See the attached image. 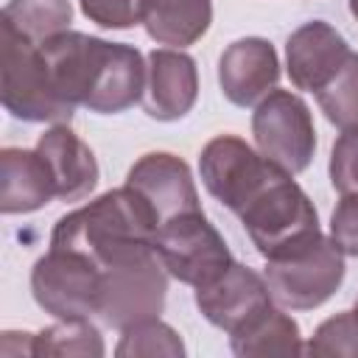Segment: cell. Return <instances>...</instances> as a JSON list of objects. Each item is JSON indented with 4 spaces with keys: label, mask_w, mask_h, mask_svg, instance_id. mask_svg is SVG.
<instances>
[{
    "label": "cell",
    "mask_w": 358,
    "mask_h": 358,
    "mask_svg": "<svg viewBox=\"0 0 358 358\" xmlns=\"http://www.w3.org/2000/svg\"><path fill=\"white\" fill-rule=\"evenodd\" d=\"M31 291L53 319H92L101 313L103 274L87 255L50 246L31 268Z\"/></svg>",
    "instance_id": "cell-6"
},
{
    "label": "cell",
    "mask_w": 358,
    "mask_h": 358,
    "mask_svg": "<svg viewBox=\"0 0 358 358\" xmlns=\"http://www.w3.org/2000/svg\"><path fill=\"white\" fill-rule=\"evenodd\" d=\"M350 14L358 20V0H350Z\"/></svg>",
    "instance_id": "cell-28"
},
{
    "label": "cell",
    "mask_w": 358,
    "mask_h": 358,
    "mask_svg": "<svg viewBox=\"0 0 358 358\" xmlns=\"http://www.w3.org/2000/svg\"><path fill=\"white\" fill-rule=\"evenodd\" d=\"M154 252L173 280L193 288L215 280L232 263L229 246L201 210L179 213L159 224L154 235Z\"/></svg>",
    "instance_id": "cell-7"
},
{
    "label": "cell",
    "mask_w": 358,
    "mask_h": 358,
    "mask_svg": "<svg viewBox=\"0 0 358 358\" xmlns=\"http://www.w3.org/2000/svg\"><path fill=\"white\" fill-rule=\"evenodd\" d=\"M268 305H274V296L266 277L235 260L215 280L196 288V308L224 333H235Z\"/></svg>",
    "instance_id": "cell-11"
},
{
    "label": "cell",
    "mask_w": 358,
    "mask_h": 358,
    "mask_svg": "<svg viewBox=\"0 0 358 358\" xmlns=\"http://www.w3.org/2000/svg\"><path fill=\"white\" fill-rule=\"evenodd\" d=\"M355 313H358V299H355Z\"/></svg>",
    "instance_id": "cell-29"
},
{
    "label": "cell",
    "mask_w": 358,
    "mask_h": 358,
    "mask_svg": "<svg viewBox=\"0 0 358 358\" xmlns=\"http://www.w3.org/2000/svg\"><path fill=\"white\" fill-rule=\"evenodd\" d=\"M103 274V299L98 319L106 327L123 330L134 322L154 319L165 308L168 271L157 252H145L126 263L109 266Z\"/></svg>",
    "instance_id": "cell-9"
},
{
    "label": "cell",
    "mask_w": 358,
    "mask_h": 358,
    "mask_svg": "<svg viewBox=\"0 0 358 358\" xmlns=\"http://www.w3.org/2000/svg\"><path fill=\"white\" fill-rule=\"evenodd\" d=\"M56 199V182L45 157L34 148L0 151V210L6 215L34 213Z\"/></svg>",
    "instance_id": "cell-17"
},
{
    "label": "cell",
    "mask_w": 358,
    "mask_h": 358,
    "mask_svg": "<svg viewBox=\"0 0 358 358\" xmlns=\"http://www.w3.org/2000/svg\"><path fill=\"white\" fill-rule=\"evenodd\" d=\"M285 168H280L235 215L249 232L255 249L268 260L277 257L310 238H316L319 215L308 193L291 179Z\"/></svg>",
    "instance_id": "cell-3"
},
{
    "label": "cell",
    "mask_w": 358,
    "mask_h": 358,
    "mask_svg": "<svg viewBox=\"0 0 358 358\" xmlns=\"http://www.w3.org/2000/svg\"><path fill=\"white\" fill-rule=\"evenodd\" d=\"M154 235L157 218L148 201L134 187L123 185L62 215L50 232V246L81 252L103 271L154 252Z\"/></svg>",
    "instance_id": "cell-2"
},
{
    "label": "cell",
    "mask_w": 358,
    "mask_h": 358,
    "mask_svg": "<svg viewBox=\"0 0 358 358\" xmlns=\"http://www.w3.org/2000/svg\"><path fill=\"white\" fill-rule=\"evenodd\" d=\"M78 6H81V14L101 28L123 31L143 22L140 0H78Z\"/></svg>",
    "instance_id": "cell-26"
},
{
    "label": "cell",
    "mask_w": 358,
    "mask_h": 358,
    "mask_svg": "<svg viewBox=\"0 0 358 358\" xmlns=\"http://www.w3.org/2000/svg\"><path fill=\"white\" fill-rule=\"evenodd\" d=\"M330 238L344 255L358 257V193H344L338 199L330 215Z\"/></svg>",
    "instance_id": "cell-27"
},
{
    "label": "cell",
    "mask_w": 358,
    "mask_h": 358,
    "mask_svg": "<svg viewBox=\"0 0 358 358\" xmlns=\"http://www.w3.org/2000/svg\"><path fill=\"white\" fill-rule=\"evenodd\" d=\"M305 355H322V358H358V313L341 310L330 319H324L310 341L305 344Z\"/></svg>",
    "instance_id": "cell-24"
},
{
    "label": "cell",
    "mask_w": 358,
    "mask_h": 358,
    "mask_svg": "<svg viewBox=\"0 0 358 358\" xmlns=\"http://www.w3.org/2000/svg\"><path fill=\"white\" fill-rule=\"evenodd\" d=\"M3 28V45H0V98L11 117L25 123H70L73 106H67L50 81L45 56L39 45L20 36L6 22Z\"/></svg>",
    "instance_id": "cell-5"
},
{
    "label": "cell",
    "mask_w": 358,
    "mask_h": 358,
    "mask_svg": "<svg viewBox=\"0 0 358 358\" xmlns=\"http://www.w3.org/2000/svg\"><path fill=\"white\" fill-rule=\"evenodd\" d=\"M3 22L34 45L70 31L73 6L70 0H8L3 8Z\"/></svg>",
    "instance_id": "cell-20"
},
{
    "label": "cell",
    "mask_w": 358,
    "mask_h": 358,
    "mask_svg": "<svg viewBox=\"0 0 358 358\" xmlns=\"http://www.w3.org/2000/svg\"><path fill=\"white\" fill-rule=\"evenodd\" d=\"M39 50L56 95L73 109L87 106L98 115H120L145 92L148 64L134 45L62 31L42 42Z\"/></svg>",
    "instance_id": "cell-1"
},
{
    "label": "cell",
    "mask_w": 358,
    "mask_h": 358,
    "mask_svg": "<svg viewBox=\"0 0 358 358\" xmlns=\"http://www.w3.org/2000/svg\"><path fill=\"white\" fill-rule=\"evenodd\" d=\"M277 168L282 165L271 162L235 134L213 137L199 154V173L207 193L232 213H238L274 176Z\"/></svg>",
    "instance_id": "cell-10"
},
{
    "label": "cell",
    "mask_w": 358,
    "mask_h": 358,
    "mask_svg": "<svg viewBox=\"0 0 358 358\" xmlns=\"http://www.w3.org/2000/svg\"><path fill=\"white\" fill-rule=\"evenodd\" d=\"M257 151L288 173H302L316 154V126L308 103L291 90H271L252 112Z\"/></svg>",
    "instance_id": "cell-8"
},
{
    "label": "cell",
    "mask_w": 358,
    "mask_h": 358,
    "mask_svg": "<svg viewBox=\"0 0 358 358\" xmlns=\"http://www.w3.org/2000/svg\"><path fill=\"white\" fill-rule=\"evenodd\" d=\"M106 352L101 330L90 319H59L56 324L34 333V355H90Z\"/></svg>",
    "instance_id": "cell-21"
},
{
    "label": "cell",
    "mask_w": 358,
    "mask_h": 358,
    "mask_svg": "<svg viewBox=\"0 0 358 358\" xmlns=\"http://www.w3.org/2000/svg\"><path fill=\"white\" fill-rule=\"evenodd\" d=\"M36 151L45 157L53 182H56V199L62 201H78L87 199L98 185V159L92 148L67 126L53 123L45 134L36 140Z\"/></svg>",
    "instance_id": "cell-16"
},
{
    "label": "cell",
    "mask_w": 358,
    "mask_h": 358,
    "mask_svg": "<svg viewBox=\"0 0 358 358\" xmlns=\"http://www.w3.org/2000/svg\"><path fill=\"white\" fill-rule=\"evenodd\" d=\"M347 39L324 20L299 25L285 42V70L296 90L319 92L347 62Z\"/></svg>",
    "instance_id": "cell-14"
},
{
    "label": "cell",
    "mask_w": 358,
    "mask_h": 358,
    "mask_svg": "<svg viewBox=\"0 0 358 358\" xmlns=\"http://www.w3.org/2000/svg\"><path fill=\"white\" fill-rule=\"evenodd\" d=\"M330 182L344 193H358V129L341 131L330 151Z\"/></svg>",
    "instance_id": "cell-25"
},
{
    "label": "cell",
    "mask_w": 358,
    "mask_h": 358,
    "mask_svg": "<svg viewBox=\"0 0 358 358\" xmlns=\"http://www.w3.org/2000/svg\"><path fill=\"white\" fill-rule=\"evenodd\" d=\"M126 185L134 187L148 201V207L157 218V229H159V224H165L168 218H173L179 213L201 210L193 173H190L187 162L179 159L176 154H168V151L143 154L129 168Z\"/></svg>",
    "instance_id": "cell-12"
},
{
    "label": "cell",
    "mask_w": 358,
    "mask_h": 358,
    "mask_svg": "<svg viewBox=\"0 0 358 358\" xmlns=\"http://www.w3.org/2000/svg\"><path fill=\"white\" fill-rule=\"evenodd\" d=\"M280 81V59L268 39L246 36L227 45L218 59V84L229 103L255 106Z\"/></svg>",
    "instance_id": "cell-13"
},
{
    "label": "cell",
    "mask_w": 358,
    "mask_h": 358,
    "mask_svg": "<svg viewBox=\"0 0 358 358\" xmlns=\"http://www.w3.org/2000/svg\"><path fill=\"white\" fill-rule=\"evenodd\" d=\"M145 34L171 48L199 42L213 22V0H140Z\"/></svg>",
    "instance_id": "cell-18"
},
{
    "label": "cell",
    "mask_w": 358,
    "mask_h": 358,
    "mask_svg": "<svg viewBox=\"0 0 358 358\" xmlns=\"http://www.w3.org/2000/svg\"><path fill=\"white\" fill-rule=\"evenodd\" d=\"M344 252L330 235H316L277 257L266 260L263 277L277 305L313 310L324 305L344 282Z\"/></svg>",
    "instance_id": "cell-4"
},
{
    "label": "cell",
    "mask_w": 358,
    "mask_h": 358,
    "mask_svg": "<svg viewBox=\"0 0 358 358\" xmlns=\"http://www.w3.org/2000/svg\"><path fill=\"white\" fill-rule=\"evenodd\" d=\"M185 341L179 338V333L165 324L159 316L154 319H143L134 322L129 327L120 330V341L115 347L117 358H185Z\"/></svg>",
    "instance_id": "cell-22"
},
{
    "label": "cell",
    "mask_w": 358,
    "mask_h": 358,
    "mask_svg": "<svg viewBox=\"0 0 358 358\" xmlns=\"http://www.w3.org/2000/svg\"><path fill=\"white\" fill-rule=\"evenodd\" d=\"M313 95L319 109L336 129H358V53H350L341 70Z\"/></svg>",
    "instance_id": "cell-23"
},
{
    "label": "cell",
    "mask_w": 358,
    "mask_h": 358,
    "mask_svg": "<svg viewBox=\"0 0 358 358\" xmlns=\"http://www.w3.org/2000/svg\"><path fill=\"white\" fill-rule=\"evenodd\" d=\"M145 64L148 78L143 106L148 117L162 123L185 117L199 98V70L193 56H187L179 48H159L148 53Z\"/></svg>",
    "instance_id": "cell-15"
},
{
    "label": "cell",
    "mask_w": 358,
    "mask_h": 358,
    "mask_svg": "<svg viewBox=\"0 0 358 358\" xmlns=\"http://www.w3.org/2000/svg\"><path fill=\"white\" fill-rule=\"evenodd\" d=\"M229 347L241 358L255 355H305L299 324L277 305H268L243 327L229 333Z\"/></svg>",
    "instance_id": "cell-19"
}]
</instances>
